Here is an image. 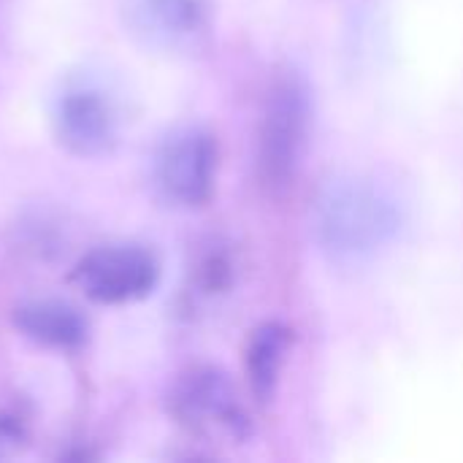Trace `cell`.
Returning <instances> with one entry per match:
<instances>
[{"label":"cell","mask_w":463,"mask_h":463,"mask_svg":"<svg viewBox=\"0 0 463 463\" xmlns=\"http://www.w3.org/2000/svg\"><path fill=\"white\" fill-rule=\"evenodd\" d=\"M402 228L399 198L372 176L331 182L315 206V236L339 263L374 258Z\"/></svg>","instance_id":"6da1fadb"},{"label":"cell","mask_w":463,"mask_h":463,"mask_svg":"<svg viewBox=\"0 0 463 463\" xmlns=\"http://www.w3.org/2000/svg\"><path fill=\"white\" fill-rule=\"evenodd\" d=\"M309 133V95L298 73H279L263 103L258 130V176L266 193L285 195L301 168Z\"/></svg>","instance_id":"7a4b0ae2"},{"label":"cell","mask_w":463,"mask_h":463,"mask_svg":"<svg viewBox=\"0 0 463 463\" xmlns=\"http://www.w3.org/2000/svg\"><path fill=\"white\" fill-rule=\"evenodd\" d=\"M160 279L157 258L138 244L98 247L76 266V285L103 307H119L146 298Z\"/></svg>","instance_id":"3957f363"},{"label":"cell","mask_w":463,"mask_h":463,"mask_svg":"<svg viewBox=\"0 0 463 463\" xmlns=\"http://www.w3.org/2000/svg\"><path fill=\"white\" fill-rule=\"evenodd\" d=\"M160 193L176 206H201L212 198L217 179V144L201 128L171 133L155 160Z\"/></svg>","instance_id":"277c9868"},{"label":"cell","mask_w":463,"mask_h":463,"mask_svg":"<svg viewBox=\"0 0 463 463\" xmlns=\"http://www.w3.org/2000/svg\"><path fill=\"white\" fill-rule=\"evenodd\" d=\"M176 418L201 431V434H222V437H244L247 415L236 396L233 383L217 369H193L187 372L174 393Z\"/></svg>","instance_id":"5b68a950"},{"label":"cell","mask_w":463,"mask_h":463,"mask_svg":"<svg viewBox=\"0 0 463 463\" xmlns=\"http://www.w3.org/2000/svg\"><path fill=\"white\" fill-rule=\"evenodd\" d=\"M54 128L65 149L79 157H98L117 141V111L100 90L71 87L57 100Z\"/></svg>","instance_id":"8992f818"},{"label":"cell","mask_w":463,"mask_h":463,"mask_svg":"<svg viewBox=\"0 0 463 463\" xmlns=\"http://www.w3.org/2000/svg\"><path fill=\"white\" fill-rule=\"evenodd\" d=\"M130 27L163 49L195 46L212 24V0H125Z\"/></svg>","instance_id":"52a82bcc"},{"label":"cell","mask_w":463,"mask_h":463,"mask_svg":"<svg viewBox=\"0 0 463 463\" xmlns=\"http://www.w3.org/2000/svg\"><path fill=\"white\" fill-rule=\"evenodd\" d=\"M14 326L35 345L54 350H73L87 339V320L65 301L41 298L16 307Z\"/></svg>","instance_id":"ba28073f"},{"label":"cell","mask_w":463,"mask_h":463,"mask_svg":"<svg viewBox=\"0 0 463 463\" xmlns=\"http://www.w3.org/2000/svg\"><path fill=\"white\" fill-rule=\"evenodd\" d=\"M285 347H288V336L279 326L269 323L260 326L244 350V369L252 385V393L258 399H266L274 393V385L279 380V369L285 361Z\"/></svg>","instance_id":"9c48e42d"}]
</instances>
